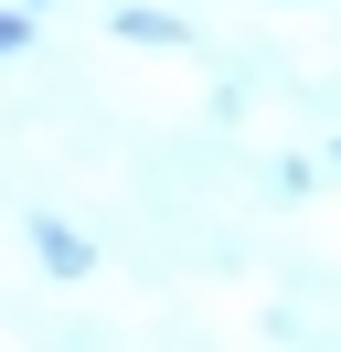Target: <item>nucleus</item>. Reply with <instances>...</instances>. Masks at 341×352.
I'll list each match as a JSON object with an SVG mask.
<instances>
[{"label":"nucleus","mask_w":341,"mask_h":352,"mask_svg":"<svg viewBox=\"0 0 341 352\" xmlns=\"http://www.w3.org/2000/svg\"><path fill=\"white\" fill-rule=\"evenodd\" d=\"M32 256L54 267V278H85V267H96V256H85V235H64V224H32Z\"/></svg>","instance_id":"f257e3e1"},{"label":"nucleus","mask_w":341,"mask_h":352,"mask_svg":"<svg viewBox=\"0 0 341 352\" xmlns=\"http://www.w3.org/2000/svg\"><path fill=\"white\" fill-rule=\"evenodd\" d=\"M21 43H32V22H11V11H0V54H21Z\"/></svg>","instance_id":"7ed1b4c3"},{"label":"nucleus","mask_w":341,"mask_h":352,"mask_svg":"<svg viewBox=\"0 0 341 352\" xmlns=\"http://www.w3.org/2000/svg\"><path fill=\"white\" fill-rule=\"evenodd\" d=\"M118 32H128V43H182V22H170V11H128Z\"/></svg>","instance_id":"f03ea898"}]
</instances>
